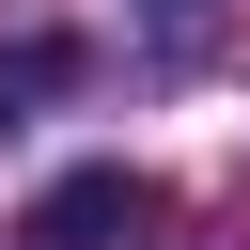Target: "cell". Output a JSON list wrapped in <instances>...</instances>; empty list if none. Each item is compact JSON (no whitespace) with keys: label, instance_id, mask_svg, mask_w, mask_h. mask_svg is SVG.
I'll return each instance as SVG.
<instances>
[{"label":"cell","instance_id":"cell-2","mask_svg":"<svg viewBox=\"0 0 250 250\" xmlns=\"http://www.w3.org/2000/svg\"><path fill=\"white\" fill-rule=\"evenodd\" d=\"M62 78H78V47H62V31H31V47H0V125H16V109H47Z\"/></svg>","mask_w":250,"mask_h":250},{"label":"cell","instance_id":"cell-1","mask_svg":"<svg viewBox=\"0 0 250 250\" xmlns=\"http://www.w3.org/2000/svg\"><path fill=\"white\" fill-rule=\"evenodd\" d=\"M141 219H156V203H141V172H62V188L31 203V234H16V250H125Z\"/></svg>","mask_w":250,"mask_h":250}]
</instances>
